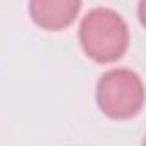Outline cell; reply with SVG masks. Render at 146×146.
Segmentation results:
<instances>
[{"label": "cell", "instance_id": "cell-1", "mask_svg": "<svg viewBox=\"0 0 146 146\" xmlns=\"http://www.w3.org/2000/svg\"><path fill=\"white\" fill-rule=\"evenodd\" d=\"M79 41L90 58L100 64H110L122 58L127 52L129 28L115 11L96 7L83 17Z\"/></svg>", "mask_w": 146, "mask_h": 146}, {"label": "cell", "instance_id": "cell-2", "mask_svg": "<svg viewBox=\"0 0 146 146\" xmlns=\"http://www.w3.org/2000/svg\"><path fill=\"white\" fill-rule=\"evenodd\" d=\"M143 81L131 69H112L96 84V103L110 119H132L143 108Z\"/></svg>", "mask_w": 146, "mask_h": 146}, {"label": "cell", "instance_id": "cell-3", "mask_svg": "<svg viewBox=\"0 0 146 146\" xmlns=\"http://www.w3.org/2000/svg\"><path fill=\"white\" fill-rule=\"evenodd\" d=\"M81 9L79 0H33L29 16L45 31H62L76 21Z\"/></svg>", "mask_w": 146, "mask_h": 146}]
</instances>
